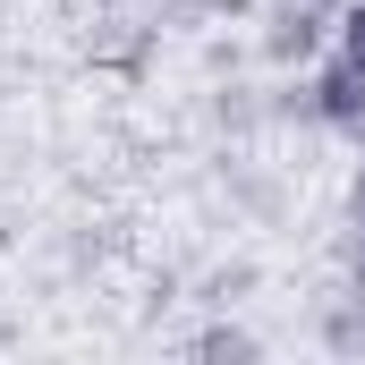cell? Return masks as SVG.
<instances>
[{
  "mask_svg": "<svg viewBox=\"0 0 365 365\" xmlns=\"http://www.w3.org/2000/svg\"><path fill=\"white\" fill-rule=\"evenodd\" d=\"M314 119H331V128H365V60H331L323 77H314V102H306Z\"/></svg>",
  "mask_w": 365,
  "mask_h": 365,
  "instance_id": "6da1fadb",
  "label": "cell"
},
{
  "mask_svg": "<svg viewBox=\"0 0 365 365\" xmlns=\"http://www.w3.org/2000/svg\"><path fill=\"white\" fill-rule=\"evenodd\" d=\"M349 297H357V306H365V221H357V230H349Z\"/></svg>",
  "mask_w": 365,
  "mask_h": 365,
  "instance_id": "7a4b0ae2",
  "label": "cell"
},
{
  "mask_svg": "<svg viewBox=\"0 0 365 365\" xmlns=\"http://www.w3.org/2000/svg\"><path fill=\"white\" fill-rule=\"evenodd\" d=\"M340 51H349V60H365V9H349V17H340Z\"/></svg>",
  "mask_w": 365,
  "mask_h": 365,
  "instance_id": "3957f363",
  "label": "cell"
}]
</instances>
